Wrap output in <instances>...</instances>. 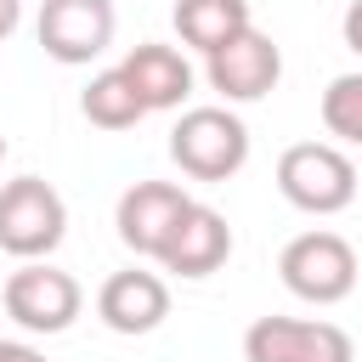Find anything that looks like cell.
Returning <instances> with one entry per match:
<instances>
[{
    "label": "cell",
    "instance_id": "cell-1",
    "mask_svg": "<svg viewBox=\"0 0 362 362\" xmlns=\"http://www.w3.org/2000/svg\"><path fill=\"white\" fill-rule=\"evenodd\" d=\"M170 158L192 181H232L249 164V124L232 107H187L170 130Z\"/></svg>",
    "mask_w": 362,
    "mask_h": 362
},
{
    "label": "cell",
    "instance_id": "cell-2",
    "mask_svg": "<svg viewBox=\"0 0 362 362\" xmlns=\"http://www.w3.org/2000/svg\"><path fill=\"white\" fill-rule=\"evenodd\" d=\"M277 192L305 215H339L356 204V164L334 141H294L277 158Z\"/></svg>",
    "mask_w": 362,
    "mask_h": 362
},
{
    "label": "cell",
    "instance_id": "cell-3",
    "mask_svg": "<svg viewBox=\"0 0 362 362\" xmlns=\"http://www.w3.org/2000/svg\"><path fill=\"white\" fill-rule=\"evenodd\" d=\"M277 277H283V288L294 294V300H305V305H339V300H351V288H356V249L339 238V232H300V238H288L283 243V255H277Z\"/></svg>",
    "mask_w": 362,
    "mask_h": 362
},
{
    "label": "cell",
    "instance_id": "cell-4",
    "mask_svg": "<svg viewBox=\"0 0 362 362\" xmlns=\"http://www.w3.org/2000/svg\"><path fill=\"white\" fill-rule=\"evenodd\" d=\"M68 232V204L51 181L17 175L0 187V249L17 260H45Z\"/></svg>",
    "mask_w": 362,
    "mask_h": 362
},
{
    "label": "cell",
    "instance_id": "cell-5",
    "mask_svg": "<svg viewBox=\"0 0 362 362\" xmlns=\"http://www.w3.org/2000/svg\"><path fill=\"white\" fill-rule=\"evenodd\" d=\"M0 305L17 328L28 334H62L74 328V317L85 311V288L74 283V272L51 266V260H23L6 288H0Z\"/></svg>",
    "mask_w": 362,
    "mask_h": 362
},
{
    "label": "cell",
    "instance_id": "cell-6",
    "mask_svg": "<svg viewBox=\"0 0 362 362\" xmlns=\"http://www.w3.org/2000/svg\"><path fill=\"white\" fill-rule=\"evenodd\" d=\"M243 362H356V345L322 317H255L243 328Z\"/></svg>",
    "mask_w": 362,
    "mask_h": 362
},
{
    "label": "cell",
    "instance_id": "cell-7",
    "mask_svg": "<svg viewBox=\"0 0 362 362\" xmlns=\"http://www.w3.org/2000/svg\"><path fill=\"white\" fill-rule=\"evenodd\" d=\"M204 79L209 90H221L226 102H260L266 90H277L283 79V51L272 34H260L255 23L243 34H232L226 45H215L204 57Z\"/></svg>",
    "mask_w": 362,
    "mask_h": 362
},
{
    "label": "cell",
    "instance_id": "cell-8",
    "mask_svg": "<svg viewBox=\"0 0 362 362\" xmlns=\"http://www.w3.org/2000/svg\"><path fill=\"white\" fill-rule=\"evenodd\" d=\"M113 0H45L34 34L45 57H57L62 68H85L113 45Z\"/></svg>",
    "mask_w": 362,
    "mask_h": 362
},
{
    "label": "cell",
    "instance_id": "cell-9",
    "mask_svg": "<svg viewBox=\"0 0 362 362\" xmlns=\"http://www.w3.org/2000/svg\"><path fill=\"white\" fill-rule=\"evenodd\" d=\"M187 192L175 187V181H136V187H124L119 192V209H113V226H119V243L130 249V255H153L158 260V249L170 243V232H175V221L187 215Z\"/></svg>",
    "mask_w": 362,
    "mask_h": 362
},
{
    "label": "cell",
    "instance_id": "cell-10",
    "mask_svg": "<svg viewBox=\"0 0 362 362\" xmlns=\"http://www.w3.org/2000/svg\"><path fill=\"white\" fill-rule=\"evenodd\" d=\"M226 255H232V226H226V215L192 198L187 215L175 221L170 243L158 249V266L175 272V277H209V272L226 266Z\"/></svg>",
    "mask_w": 362,
    "mask_h": 362
},
{
    "label": "cell",
    "instance_id": "cell-11",
    "mask_svg": "<svg viewBox=\"0 0 362 362\" xmlns=\"http://www.w3.org/2000/svg\"><path fill=\"white\" fill-rule=\"evenodd\" d=\"M96 317L113 328V334H153L164 317H170V288L158 272H113L102 288H96Z\"/></svg>",
    "mask_w": 362,
    "mask_h": 362
},
{
    "label": "cell",
    "instance_id": "cell-12",
    "mask_svg": "<svg viewBox=\"0 0 362 362\" xmlns=\"http://www.w3.org/2000/svg\"><path fill=\"white\" fill-rule=\"evenodd\" d=\"M119 74L136 85V96H141L147 113H170V107H181L192 96V62L175 45H158V40L130 45L124 62H119Z\"/></svg>",
    "mask_w": 362,
    "mask_h": 362
},
{
    "label": "cell",
    "instance_id": "cell-13",
    "mask_svg": "<svg viewBox=\"0 0 362 362\" xmlns=\"http://www.w3.org/2000/svg\"><path fill=\"white\" fill-rule=\"evenodd\" d=\"M175 34L192 45V51H215V45H226L232 34H243L249 28V0H175Z\"/></svg>",
    "mask_w": 362,
    "mask_h": 362
},
{
    "label": "cell",
    "instance_id": "cell-14",
    "mask_svg": "<svg viewBox=\"0 0 362 362\" xmlns=\"http://www.w3.org/2000/svg\"><path fill=\"white\" fill-rule=\"evenodd\" d=\"M79 113H85L96 130H130L136 119H147V107H141L136 85H130L119 68H102V74H90V85L79 90Z\"/></svg>",
    "mask_w": 362,
    "mask_h": 362
},
{
    "label": "cell",
    "instance_id": "cell-15",
    "mask_svg": "<svg viewBox=\"0 0 362 362\" xmlns=\"http://www.w3.org/2000/svg\"><path fill=\"white\" fill-rule=\"evenodd\" d=\"M322 124H328V136L362 147V74L328 79V90H322Z\"/></svg>",
    "mask_w": 362,
    "mask_h": 362
},
{
    "label": "cell",
    "instance_id": "cell-16",
    "mask_svg": "<svg viewBox=\"0 0 362 362\" xmlns=\"http://www.w3.org/2000/svg\"><path fill=\"white\" fill-rule=\"evenodd\" d=\"M339 28H345V45L362 57V0H351V6H345V23H339Z\"/></svg>",
    "mask_w": 362,
    "mask_h": 362
},
{
    "label": "cell",
    "instance_id": "cell-17",
    "mask_svg": "<svg viewBox=\"0 0 362 362\" xmlns=\"http://www.w3.org/2000/svg\"><path fill=\"white\" fill-rule=\"evenodd\" d=\"M0 362H45V351H34L23 339H0Z\"/></svg>",
    "mask_w": 362,
    "mask_h": 362
},
{
    "label": "cell",
    "instance_id": "cell-18",
    "mask_svg": "<svg viewBox=\"0 0 362 362\" xmlns=\"http://www.w3.org/2000/svg\"><path fill=\"white\" fill-rule=\"evenodd\" d=\"M23 23V0H0V40H11Z\"/></svg>",
    "mask_w": 362,
    "mask_h": 362
},
{
    "label": "cell",
    "instance_id": "cell-19",
    "mask_svg": "<svg viewBox=\"0 0 362 362\" xmlns=\"http://www.w3.org/2000/svg\"><path fill=\"white\" fill-rule=\"evenodd\" d=\"M0 158H6V136H0Z\"/></svg>",
    "mask_w": 362,
    "mask_h": 362
}]
</instances>
